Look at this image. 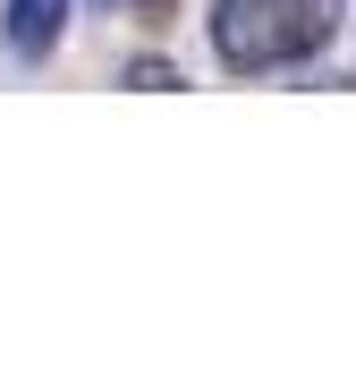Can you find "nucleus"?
Returning a JSON list of instances; mask_svg holds the SVG:
<instances>
[{"instance_id":"f257e3e1","label":"nucleus","mask_w":356,"mask_h":365,"mask_svg":"<svg viewBox=\"0 0 356 365\" xmlns=\"http://www.w3.org/2000/svg\"><path fill=\"white\" fill-rule=\"evenodd\" d=\"M331 34H340V0H212V51L238 77L297 68L331 51Z\"/></svg>"},{"instance_id":"f03ea898","label":"nucleus","mask_w":356,"mask_h":365,"mask_svg":"<svg viewBox=\"0 0 356 365\" xmlns=\"http://www.w3.org/2000/svg\"><path fill=\"white\" fill-rule=\"evenodd\" d=\"M68 26V0H9V51L17 60H43Z\"/></svg>"},{"instance_id":"7ed1b4c3","label":"nucleus","mask_w":356,"mask_h":365,"mask_svg":"<svg viewBox=\"0 0 356 365\" xmlns=\"http://www.w3.org/2000/svg\"><path fill=\"white\" fill-rule=\"evenodd\" d=\"M145 9H162V0H145Z\"/></svg>"}]
</instances>
